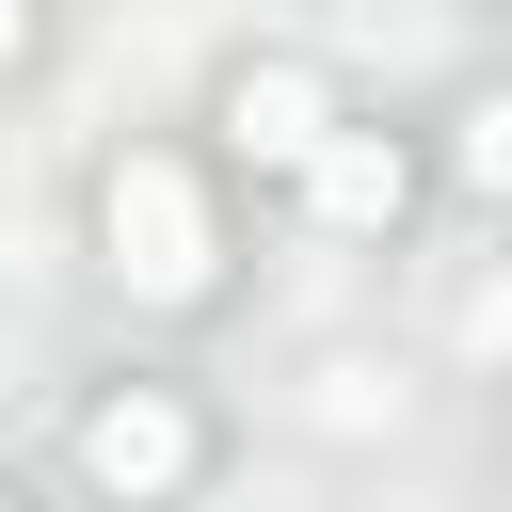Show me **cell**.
I'll use <instances>...</instances> for the list:
<instances>
[{"label": "cell", "mask_w": 512, "mask_h": 512, "mask_svg": "<svg viewBox=\"0 0 512 512\" xmlns=\"http://www.w3.org/2000/svg\"><path fill=\"white\" fill-rule=\"evenodd\" d=\"M96 240H112V272H128L144 304H192V288H208V192H192L176 160H112V176H96Z\"/></svg>", "instance_id": "1"}, {"label": "cell", "mask_w": 512, "mask_h": 512, "mask_svg": "<svg viewBox=\"0 0 512 512\" xmlns=\"http://www.w3.org/2000/svg\"><path fill=\"white\" fill-rule=\"evenodd\" d=\"M288 176H304V208H320L336 240H384V224L416 208V160H400L384 128H320V144H304Z\"/></svg>", "instance_id": "2"}, {"label": "cell", "mask_w": 512, "mask_h": 512, "mask_svg": "<svg viewBox=\"0 0 512 512\" xmlns=\"http://www.w3.org/2000/svg\"><path fill=\"white\" fill-rule=\"evenodd\" d=\"M80 480H112V496H176V480H192V416H176L160 384L96 400V416H80Z\"/></svg>", "instance_id": "3"}, {"label": "cell", "mask_w": 512, "mask_h": 512, "mask_svg": "<svg viewBox=\"0 0 512 512\" xmlns=\"http://www.w3.org/2000/svg\"><path fill=\"white\" fill-rule=\"evenodd\" d=\"M320 128H336V96H320L304 64H240V80H224V144H240V160H272V176H288Z\"/></svg>", "instance_id": "4"}, {"label": "cell", "mask_w": 512, "mask_h": 512, "mask_svg": "<svg viewBox=\"0 0 512 512\" xmlns=\"http://www.w3.org/2000/svg\"><path fill=\"white\" fill-rule=\"evenodd\" d=\"M448 160H464V192H512V96H480V112H464V144H448Z\"/></svg>", "instance_id": "5"}, {"label": "cell", "mask_w": 512, "mask_h": 512, "mask_svg": "<svg viewBox=\"0 0 512 512\" xmlns=\"http://www.w3.org/2000/svg\"><path fill=\"white\" fill-rule=\"evenodd\" d=\"M464 336H480V352H512V288H480V320H464Z\"/></svg>", "instance_id": "6"}, {"label": "cell", "mask_w": 512, "mask_h": 512, "mask_svg": "<svg viewBox=\"0 0 512 512\" xmlns=\"http://www.w3.org/2000/svg\"><path fill=\"white\" fill-rule=\"evenodd\" d=\"M0 64H32V0H0Z\"/></svg>", "instance_id": "7"}]
</instances>
